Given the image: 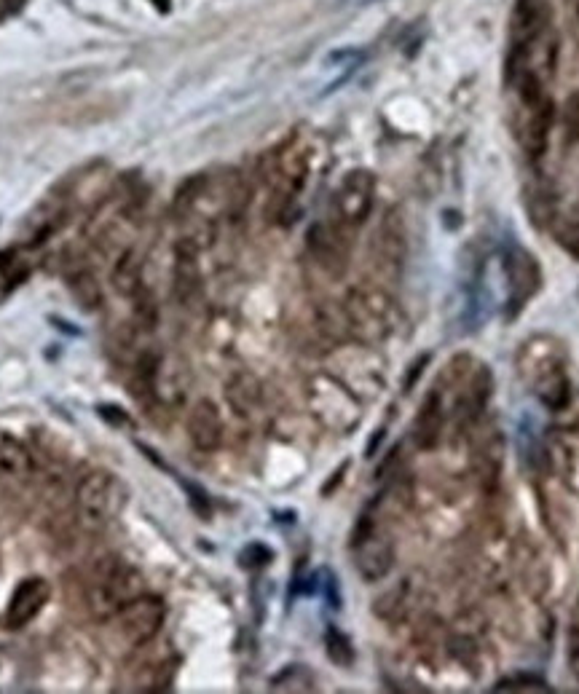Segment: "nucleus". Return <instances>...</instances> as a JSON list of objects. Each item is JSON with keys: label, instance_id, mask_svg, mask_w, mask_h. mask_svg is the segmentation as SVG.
<instances>
[{"label": "nucleus", "instance_id": "nucleus-1", "mask_svg": "<svg viewBox=\"0 0 579 694\" xmlns=\"http://www.w3.org/2000/svg\"><path fill=\"white\" fill-rule=\"evenodd\" d=\"M521 373L537 400L550 410H563L571 400L569 378L563 370V362L553 357L550 341H529L521 352Z\"/></svg>", "mask_w": 579, "mask_h": 694}, {"label": "nucleus", "instance_id": "nucleus-2", "mask_svg": "<svg viewBox=\"0 0 579 694\" xmlns=\"http://www.w3.org/2000/svg\"><path fill=\"white\" fill-rule=\"evenodd\" d=\"M143 593V577L113 555L97 563V569L89 577V606H92L94 617L100 619L118 614L121 606Z\"/></svg>", "mask_w": 579, "mask_h": 694}, {"label": "nucleus", "instance_id": "nucleus-3", "mask_svg": "<svg viewBox=\"0 0 579 694\" xmlns=\"http://www.w3.org/2000/svg\"><path fill=\"white\" fill-rule=\"evenodd\" d=\"M126 494L121 485L105 469H94L78 483L76 488V515L78 523L89 534H100L102 528L118 515Z\"/></svg>", "mask_w": 579, "mask_h": 694}, {"label": "nucleus", "instance_id": "nucleus-4", "mask_svg": "<svg viewBox=\"0 0 579 694\" xmlns=\"http://www.w3.org/2000/svg\"><path fill=\"white\" fill-rule=\"evenodd\" d=\"M309 405L322 424L336 432H352L360 421V402L336 378L317 376L309 386Z\"/></svg>", "mask_w": 579, "mask_h": 694}, {"label": "nucleus", "instance_id": "nucleus-5", "mask_svg": "<svg viewBox=\"0 0 579 694\" xmlns=\"http://www.w3.org/2000/svg\"><path fill=\"white\" fill-rule=\"evenodd\" d=\"M344 317L362 341H378L392 330V303L378 290H352L344 303Z\"/></svg>", "mask_w": 579, "mask_h": 694}, {"label": "nucleus", "instance_id": "nucleus-6", "mask_svg": "<svg viewBox=\"0 0 579 694\" xmlns=\"http://www.w3.org/2000/svg\"><path fill=\"white\" fill-rule=\"evenodd\" d=\"M306 175H309V161H306V153L298 151V148H282L271 156L269 167H266V180H269L277 215H282L293 204V199L306 183Z\"/></svg>", "mask_w": 579, "mask_h": 694}, {"label": "nucleus", "instance_id": "nucleus-7", "mask_svg": "<svg viewBox=\"0 0 579 694\" xmlns=\"http://www.w3.org/2000/svg\"><path fill=\"white\" fill-rule=\"evenodd\" d=\"M373 193H376V180L368 169H352L338 185L336 201H333L338 226L344 231L362 226L373 210Z\"/></svg>", "mask_w": 579, "mask_h": 694}, {"label": "nucleus", "instance_id": "nucleus-8", "mask_svg": "<svg viewBox=\"0 0 579 694\" xmlns=\"http://www.w3.org/2000/svg\"><path fill=\"white\" fill-rule=\"evenodd\" d=\"M116 617L121 636L132 646H145L151 644L153 638L161 633V628H164L167 609H164V601H161L159 595L143 593L132 598L126 606H121Z\"/></svg>", "mask_w": 579, "mask_h": 694}, {"label": "nucleus", "instance_id": "nucleus-9", "mask_svg": "<svg viewBox=\"0 0 579 694\" xmlns=\"http://www.w3.org/2000/svg\"><path fill=\"white\" fill-rule=\"evenodd\" d=\"M354 550V569L360 571V577L365 582H378L384 579L392 566H395V544L389 536L373 528L368 518L362 520V526L357 528L352 542Z\"/></svg>", "mask_w": 579, "mask_h": 694}, {"label": "nucleus", "instance_id": "nucleus-10", "mask_svg": "<svg viewBox=\"0 0 579 694\" xmlns=\"http://www.w3.org/2000/svg\"><path fill=\"white\" fill-rule=\"evenodd\" d=\"M504 279H507V293H510V314L521 311V306L537 293L542 285V271L529 250L521 244H507L502 252Z\"/></svg>", "mask_w": 579, "mask_h": 694}, {"label": "nucleus", "instance_id": "nucleus-11", "mask_svg": "<svg viewBox=\"0 0 579 694\" xmlns=\"http://www.w3.org/2000/svg\"><path fill=\"white\" fill-rule=\"evenodd\" d=\"M344 234L346 231L338 223H317L309 231V252L330 274H341L349 260V244Z\"/></svg>", "mask_w": 579, "mask_h": 694}, {"label": "nucleus", "instance_id": "nucleus-12", "mask_svg": "<svg viewBox=\"0 0 579 694\" xmlns=\"http://www.w3.org/2000/svg\"><path fill=\"white\" fill-rule=\"evenodd\" d=\"M49 595L51 587L43 577L22 579L17 585V590H14V595H11L9 609H6V625H9L11 630H19L25 628V625H30V622L43 611V606L49 601Z\"/></svg>", "mask_w": 579, "mask_h": 694}, {"label": "nucleus", "instance_id": "nucleus-13", "mask_svg": "<svg viewBox=\"0 0 579 694\" xmlns=\"http://www.w3.org/2000/svg\"><path fill=\"white\" fill-rule=\"evenodd\" d=\"M550 22L547 0H515L512 11V43L518 51L534 49V43L545 35Z\"/></svg>", "mask_w": 579, "mask_h": 694}, {"label": "nucleus", "instance_id": "nucleus-14", "mask_svg": "<svg viewBox=\"0 0 579 694\" xmlns=\"http://www.w3.org/2000/svg\"><path fill=\"white\" fill-rule=\"evenodd\" d=\"M547 461L563 485L579 494V432L555 429L547 440Z\"/></svg>", "mask_w": 579, "mask_h": 694}, {"label": "nucleus", "instance_id": "nucleus-15", "mask_svg": "<svg viewBox=\"0 0 579 694\" xmlns=\"http://www.w3.org/2000/svg\"><path fill=\"white\" fill-rule=\"evenodd\" d=\"M405 226L397 212H386L376 234V263L384 268L386 274L397 276L405 263Z\"/></svg>", "mask_w": 579, "mask_h": 694}, {"label": "nucleus", "instance_id": "nucleus-16", "mask_svg": "<svg viewBox=\"0 0 579 694\" xmlns=\"http://www.w3.org/2000/svg\"><path fill=\"white\" fill-rule=\"evenodd\" d=\"M188 437L196 451L212 453L218 451L220 440H223V419L215 402L199 400L188 413Z\"/></svg>", "mask_w": 579, "mask_h": 694}, {"label": "nucleus", "instance_id": "nucleus-17", "mask_svg": "<svg viewBox=\"0 0 579 694\" xmlns=\"http://www.w3.org/2000/svg\"><path fill=\"white\" fill-rule=\"evenodd\" d=\"M550 126H553V102H550V97L545 102H539V105L523 108V121L518 124L523 151L529 156H542L547 137H550Z\"/></svg>", "mask_w": 579, "mask_h": 694}, {"label": "nucleus", "instance_id": "nucleus-18", "mask_svg": "<svg viewBox=\"0 0 579 694\" xmlns=\"http://www.w3.org/2000/svg\"><path fill=\"white\" fill-rule=\"evenodd\" d=\"M202 287V274H199V260H196V244L185 239L177 247L175 258V295L180 303L193 301Z\"/></svg>", "mask_w": 579, "mask_h": 694}, {"label": "nucleus", "instance_id": "nucleus-19", "mask_svg": "<svg viewBox=\"0 0 579 694\" xmlns=\"http://www.w3.org/2000/svg\"><path fill=\"white\" fill-rule=\"evenodd\" d=\"M33 472V459L25 445L9 435H0V477L25 480Z\"/></svg>", "mask_w": 579, "mask_h": 694}, {"label": "nucleus", "instance_id": "nucleus-20", "mask_svg": "<svg viewBox=\"0 0 579 694\" xmlns=\"http://www.w3.org/2000/svg\"><path fill=\"white\" fill-rule=\"evenodd\" d=\"M440 432H443V405L437 394H429V400L424 402L419 419H416V443L429 451L440 440Z\"/></svg>", "mask_w": 579, "mask_h": 694}, {"label": "nucleus", "instance_id": "nucleus-21", "mask_svg": "<svg viewBox=\"0 0 579 694\" xmlns=\"http://www.w3.org/2000/svg\"><path fill=\"white\" fill-rule=\"evenodd\" d=\"M110 282L116 287V293L126 295V298H135L143 290V271H140V258L135 252L129 250L118 258L116 268L110 274Z\"/></svg>", "mask_w": 579, "mask_h": 694}, {"label": "nucleus", "instance_id": "nucleus-22", "mask_svg": "<svg viewBox=\"0 0 579 694\" xmlns=\"http://www.w3.org/2000/svg\"><path fill=\"white\" fill-rule=\"evenodd\" d=\"M226 397L236 413L247 416V413H252V410L258 408V402H261V384H258V378H252L250 373H239V376H234L228 381Z\"/></svg>", "mask_w": 579, "mask_h": 694}, {"label": "nucleus", "instance_id": "nucleus-23", "mask_svg": "<svg viewBox=\"0 0 579 694\" xmlns=\"http://www.w3.org/2000/svg\"><path fill=\"white\" fill-rule=\"evenodd\" d=\"M68 290L76 298L78 309L97 311L102 306V287L89 271H76L68 276Z\"/></svg>", "mask_w": 579, "mask_h": 694}, {"label": "nucleus", "instance_id": "nucleus-24", "mask_svg": "<svg viewBox=\"0 0 579 694\" xmlns=\"http://www.w3.org/2000/svg\"><path fill=\"white\" fill-rule=\"evenodd\" d=\"M325 649H328L330 660L341 665V668H349L354 662L352 644H349V638L338 628H328V633H325Z\"/></svg>", "mask_w": 579, "mask_h": 694}, {"label": "nucleus", "instance_id": "nucleus-25", "mask_svg": "<svg viewBox=\"0 0 579 694\" xmlns=\"http://www.w3.org/2000/svg\"><path fill=\"white\" fill-rule=\"evenodd\" d=\"M405 601H408V582H400L397 587H392L389 593H384L376 603V614L384 619H395L403 614Z\"/></svg>", "mask_w": 579, "mask_h": 694}, {"label": "nucleus", "instance_id": "nucleus-26", "mask_svg": "<svg viewBox=\"0 0 579 694\" xmlns=\"http://www.w3.org/2000/svg\"><path fill=\"white\" fill-rule=\"evenodd\" d=\"M563 129H566V140L577 143L579 140V94L569 97L566 108H563Z\"/></svg>", "mask_w": 579, "mask_h": 694}, {"label": "nucleus", "instance_id": "nucleus-27", "mask_svg": "<svg viewBox=\"0 0 579 694\" xmlns=\"http://www.w3.org/2000/svg\"><path fill=\"white\" fill-rule=\"evenodd\" d=\"M571 654H579V601L574 606V619H571Z\"/></svg>", "mask_w": 579, "mask_h": 694}, {"label": "nucleus", "instance_id": "nucleus-28", "mask_svg": "<svg viewBox=\"0 0 579 694\" xmlns=\"http://www.w3.org/2000/svg\"><path fill=\"white\" fill-rule=\"evenodd\" d=\"M100 416L108 421H118V424H126V413H121V410H116L113 405H100Z\"/></svg>", "mask_w": 579, "mask_h": 694}, {"label": "nucleus", "instance_id": "nucleus-29", "mask_svg": "<svg viewBox=\"0 0 579 694\" xmlns=\"http://www.w3.org/2000/svg\"><path fill=\"white\" fill-rule=\"evenodd\" d=\"M346 3H373V0H346Z\"/></svg>", "mask_w": 579, "mask_h": 694}]
</instances>
